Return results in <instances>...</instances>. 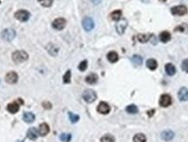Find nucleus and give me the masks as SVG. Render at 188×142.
<instances>
[{
  "instance_id": "dca6fc26",
  "label": "nucleus",
  "mask_w": 188,
  "mask_h": 142,
  "mask_svg": "<svg viewBox=\"0 0 188 142\" xmlns=\"http://www.w3.org/2000/svg\"><path fill=\"white\" fill-rule=\"evenodd\" d=\"M171 39H172L171 33L168 32H166V31L162 32L159 34V39H160V41L163 42V43H167L168 41L171 40Z\"/></svg>"
},
{
  "instance_id": "ea45409f",
  "label": "nucleus",
  "mask_w": 188,
  "mask_h": 142,
  "mask_svg": "<svg viewBox=\"0 0 188 142\" xmlns=\"http://www.w3.org/2000/svg\"><path fill=\"white\" fill-rule=\"evenodd\" d=\"M159 1H160V2H166V0H159Z\"/></svg>"
},
{
  "instance_id": "9d476101",
  "label": "nucleus",
  "mask_w": 188,
  "mask_h": 142,
  "mask_svg": "<svg viewBox=\"0 0 188 142\" xmlns=\"http://www.w3.org/2000/svg\"><path fill=\"white\" fill-rule=\"evenodd\" d=\"M18 76L15 72H10L5 76V81L9 84H15L18 82Z\"/></svg>"
},
{
  "instance_id": "e433bc0d",
  "label": "nucleus",
  "mask_w": 188,
  "mask_h": 142,
  "mask_svg": "<svg viewBox=\"0 0 188 142\" xmlns=\"http://www.w3.org/2000/svg\"><path fill=\"white\" fill-rule=\"evenodd\" d=\"M43 106L46 108V109H51V104L50 103V102H44L43 103Z\"/></svg>"
},
{
  "instance_id": "b1692460",
  "label": "nucleus",
  "mask_w": 188,
  "mask_h": 142,
  "mask_svg": "<svg viewBox=\"0 0 188 142\" xmlns=\"http://www.w3.org/2000/svg\"><path fill=\"white\" fill-rule=\"evenodd\" d=\"M121 16H122V11L119 10L114 11L111 13V18L114 21H119L121 18Z\"/></svg>"
},
{
  "instance_id": "5701e85b",
  "label": "nucleus",
  "mask_w": 188,
  "mask_h": 142,
  "mask_svg": "<svg viewBox=\"0 0 188 142\" xmlns=\"http://www.w3.org/2000/svg\"><path fill=\"white\" fill-rule=\"evenodd\" d=\"M107 59L111 62V63H115L119 60V55L117 52L115 51H110L107 54Z\"/></svg>"
},
{
  "instance_id": "f03ea898",
  "label": "nucleus",
  "mask_w": 188,
  "mask_h": 142,
  "mask_svg": "<svg viewBox=\"0 0 188 142\" xmlns=\"http://www.w3.org/2000/svg\"><path fill=\"white\" fill-rule=\"evenodd\" d=\"M16 37V32L13 29H5L1 32V38L2 39H4V41L7 42H11L14 39V38Z\"/></svg>"
},
{
  "instance_id": "f8f14e48",
  "label": "nucleus",
  "mask_w": 188,
  "mask_h": 142,
  "mask_svg": "<svg viewBox=\"0 0 188 142\" xmlns=\"http://www.w3.org/2000/svg\"><path fill=\"white\" fill-rule=\"evenodd\" d=\"M178 98L180 101L188 100V89L187 87H181L178 93Z\"/></svg>"
},
{
  "instance_id": "a19ab883",
  "label": "nucleus",
  "mask_w": 188,
  "mask_h": 142,
  "mask_svg": "<svg viewBox=\"0 0 188 142\" xmlns=\"http://www.w3.org/2000/svg\"><path fill=\"white\" fill-rule=\"evenodd\" d=\"M17 142H23V141H18Z\"/></svg>"
},
{
  "instance_id": "4c0bfd02",
  "label": "nucleus",
  "mask_w": 188,
  "mask_h": 142,
  "mask_svg": "<svg viewBox=\"0 0 188 142\" xmlns=\"http://www.w3.org/2000/svg\"><path fill=\"white\" fill-rule=\"evenodd\" d=\"M101 1H102V0H92V2L94 4H98L101 3Z\"/></svg>"
},
{
  "instance_id": "473e14b6",
  "label": "nucleus",
  "mask_w": 188,
  "mask_h": 142,
  "mask_svg": "<svg viewBox=\"0 0 188 142\" xmlns=\"http://www.w3.org/2000/svg\"><path fill=\"white\" fill-rule=\"evenodd\" d=\"M186 30H188V25H186V24L178 25V26L175 27V29H174L175 32H185Z\"/></svg>"
},
{
  "instance_id": "c85d7f7f",
  "label": "nucleus",
  "mask_w": 188,
  "mask_h": 142,
  "mask_svg": "<svg viewBox=\"0 0 188 142\" xmlns=\"http://www.w3.org/2000/svg\"><path fill=\"white\" fill-rule=\"evenodd\" d=\"M101 142H114L115 141V139L112 135L111 134H106L105 136H103L100 140Z\"/></svg>"
},
{
  "instance_id": "c756f323",
  "label": "nucleus",
  "mask_w": 188,
  "mask_h": 142,
  "mask_svg": "<svg viewBox=\"0 0 188 142\" xmlns=\"http://www.w3.org/2000/svg\"><path fill=\"white\" fill-rule=\"evenodd\" d=\"M71 76H72L71 71L68 70V71L65 72V74L64 75V77H63V81H64V83L69 84V83L71 82Z\"/></svg>"
},
{
  "instance_id": "9b49d317",
  "label": "nucleus",
  "mask_w": 188,
  "mask_h": 142,
  "mask_svg": "<svg viewBox=\"0 0 188 142\" xmlns=\"http://www.w3.org/2000/svg\"><path fill=\"white\" fill-rule=\"evenodd\" d=\"M110 110H111V108H110L109 105L105 102H100L97 108V111L101 114H107L110 112Z\"/></svg>"
},
{
  "instance_id": "a211bd4d",
  "label": "nucleus",
  "mask_w": 188,
  "mask_h": 142,
  "mask_svg": "<svg viewBox=\"0 0 188 142\" xmlns=\"http://www.w3.org/2000/svg\"><path fill=\"white\" fill-rule=\"evenodd\" d=\"M38 136H39V133H38V131H37L36 128L32 127V128H30L28 130V132H27V137L30 140L34 141V140H36L38 138Z\"/></svg>"
},
{
  "instance_id": "423d86ee",
  "label": "nucleus",
  "mask_w": 188,
  "mask_h": 142,
  "mask_svg": "<svg viewBox=\"0 0 188 142\" xmlns=\"http://www.w3.org/2000/svg\"><path fill=\"white\" fill-rule=\"evenodd\" d=\"M127 27V20L126 18H122V19H119L116 25H115V28H116V31L119 34V35H122L124 34L126 29Z\"/></svg>"
},
{
  "instance_id": "cd10ccee",
  "label": "nucleus",
  "mask_w": 188,
  "mask_h": 142,
  "mask_svg": "<svg viewBox=\"0 0 188 142\" xmlns=\"http://www.w3.org/2000/svg\"><path fill=\"white\" fill-rule=\"evenodd\" d=\"M137 38L140 43H146L147 41H149V39L152 37H150V35H147V34H139Z\"/></svg>"
},
{
  "instance_id": "4468645a",
  "label": "nucleus",
  "mask_w": 188,
  "mask_h": 142,
  "mask_svg": "<svg viewBox=\"0 0 188 142\" xmlns=\"http://www.w3.org/2000/svg\"><path fill=\"white\" fill-rule=\"evenodd\" d=\"M19 110V104L18 102H13V103H10L7 105V111L11 113H16L18 112Z\"/></svg>"
},
{
  "instance_id": "412c9836",
  "label": "nucleus",
  "mask_w": 188,
  "mask_h": 142,
  "mask_svg": "<svg viewBox=\"0 0 188 142\" xmlns=\"http://www.w3.org/2000/svg\"><path fill=\"white\" fill-rule=\"evenodd\" d=\"M47 51H48V52L51 55V56H56L57 54H58V48L54 44H51V43H50L48 46H47Z\"/></svg>"
},
{
  "instance_id": "20e7f679",
  "label": "nucleus",
  "mask_w": 188,
  "mask_h": 142,
  "mask_svg": "<svg viewBox=\"0 0 188 142\" xmlns=\"http://www.w3.org/2000/svg\"><path fill=\"white\" fill-rule=\"evenodd\" d=\"M82 97H83V98H84V100L86 102H87V103H93L97 98V94H96V93L94 92L93 90L87 89V90H86L83 93Z\"/></svg>"
},
{
  "instance_id": "a878e982",
  "label": "nucleus",
  "mask_w": 188,
  "mask_h": 142,
  "mask_svg": "<svg viewBox=\"0 0 188 142\" xmlns=\"http://www.w3.org/2000/svg\"><path fill=\"white\" fill-rule=\"evenodd\" d=\"M126 111L130 114H136V113H138L139 109L135 105H130L126 108Z\"/></svg>"
},
{
  "instance_id": "39448f33",
  "label": "nucleus",
  "mask_w": 188,
  "mask_h": 142,
  "mask_svg": "<svg viewBox=\"0 0 188 142\" xmlns=\"http://www.w3.org/2000/svg\"><path fill=\"white\" fill-rule=\"evenodd\" d=\"M16 19L21 21V22H26L29 18H30V13L27 11L25 10H19L18 11L15 12L14 14Z\"/></svg>"
},
{
  "instance_id": "58836bf2",
  "label": "nucleus",
  "mask_w": 188,
  "mask_h": 142,
  "mask_svg": "<svg viewBox=\"0 0 188 142\" xmlns=\"http://www.w3.org/2000/svg\"><path fill=\"white\" fill-rule=\"evenodd\" d=\"M155 112V110H152V111H150V112H147V113H148L149 116H152V112Z\"/></svg>"
},
{
  "instance_id": "1a4fd4ad",
  "label": "nucleus",
  "mask_w": 188,
  "mask_h": 142,
  "mask_svg": "<svg viewBox=\"0 0 188 142\" xmlns=\"http://www.w3.org/2000/svg\"><path fill=\"white\" fill-rule=\"evenodd\" d=\"M173 103V99L172 97L169 94H163L161 95L160 98H159V105L162 107H168L172 105Z\"/></svg>"
},
{
  "instance_id": "f3484780",
  "label": "nucleus",
  "mask_w": 188,
  "mask_h": 142,
  "mask_svg": "<svg viewBox=\"0 0 188 142\" xmlns=\"http://www.w3.org/2000/svg\"><path fill=\"white\" fill-rule=\"evenodd\" d=\"M165 69H166V74L169 75V76H173V75H174V74L176 73V68H175V66H174L172 63L166 64Z\"/></svg>"
},
{
  "instance_id": "4be33fe9",
  "label": "nucleus",
  "mask_w": 188,
  "mask_h": 142,
  "mask_svg": "<svg viewBox=\"0 0 188 142\" xmlns=\"http://www.w3.org/2000/svg\"><path fill=\"white\" fill-rule=\"evenodd\" d=\"M86 83L90 84V85H94L97 83L98 81V75L95 73H91L89 74L86 78Z\"/></svg>"
},
{
  "instance_id": "6e6552de",
  "label": "nucleus",
  "mask_w": 188,
  "mask_h": 142,
  "mask_svg": "<svg viewBox=\"0 0 188 142\" xmlns=\"http://www.w3.org/2000/svg\"><path fill=\"white\" fill-rule=\"evenodd\" d=\"M65 25H66V20L63 18H58L52 22V27L58 31L63 30L65 27Z\"/></svg>"
},
{
  "instance_id": "f257e3e1",
  "label": "nucleus",
  "mask_w": 188,
  "mask_h": 142,
  "mask_svg": "<svg viewBox=\"0 0 188 142\" xmlns=\"http://www.w3.org/2000/svg\"><path fill=\"white\" fill-rule=\"evenodd\" d=\"M12 59L16 64H20L28 59V54L25 51H16L12 53Z\"/></svg>"
},
{
  "instance_id": "7ed1b4c3",
  "label": "nucleus",
  "mask_w": 188,
  "mask_h": 142,
  "mask_svg": "<svg viewBox=\"0 0 188 142\" xmlns=\"http://www.w3.org/2000/svg\"><path fill=\"white\" fill-rule=\"evenodd\" d=\"M171 12L174 16H184L187 14L188 9L185 5H177L171 9Z\"/></svg>"
},
{
  "instance_id": "6ab92c4d",
  "label": "nucleus",
  "mask_w": 188,
  "mask_h": 142,
  "mask_svg": "<svg viewBox=\"0 0 188 142\" xmlns=\"http://www.w3.org/2000/svg\"><path fill=\"white\" fill-rule=\"evenodd\" d=\"M146 66L151 71H154L158 67V62L155 59H153V58H150V59H148L146 61Z\"/></svg>"
},
{
  "instance_id": "f704fd0d",
  "label": "nucleus",
  "mask_w": 188,
  "mask_h": 142,
  "mask_svg": "<svg viewBox=\"0 0 188 142\" xmlns=\"http://www.w3.org/2000/svg\"><path fill=\"white\" fill-rule=\"evenodd\" d=\"M87 68V61L86 60H83L79 65V69L81 71V72H84L86 71Z\"/></svg>"
},
{
  "instance_id": "2f4dec72",
  "label": "nucleus",
  "mask_w": 188,
  "mask_h": 142,
  "mask_svg": "<svg viewBox=\"0 0 188 142\" xmlns=\"http://www.w3.org/2000/svg\"><path fill=\"white\" fill-rule=\"evenodd\" d=\"M59 138H60L61 141L70 142L71 139H72V135L70 134H62Z\"/></svg>"
},
{
  "instance_id": "79ce46f5",
  "label": "nucleus",
  "mask_w": 188,
  "mask_h": 142,
  "mask_svg": "<svg viewBox=\"0 0 188 142\" xmlns=\"http://www.w3.org/2000/svg\"><path fill=\"white\" fill-rule=\"evenodd\" d=\"M0 3H1V2H0Z\"/></svg>"
},
{
  "instance_id": "ddd939ff",
  "label": "nucleus",
  "mask_w": 188,
  "mask_h": 142,
  "mask_svg": "<svg viewBox=\"0 0 188 142\" xmlns=\"http://www.w3.org/2000/svg\"><path fill=\"white\" fill-rule=\"evenodd\" d=\"M161 138L165 141H171L174 138V133L171 130H166L161 134Z\"/></svg>"
},
{
  "instance_id": "72a5a7b5",
  "label": "nucleus",
  "mask_w": 188,
  "mask_h": 142,
  "mask_svg": "<svg viewBox=\"0 0 188 142\" xmlns=\"http://www.w3.org/2000/svg\"><path fill=\"white\" fill-rule=\"evenodd\" d=\"M39 2L44 7H51L52 5L53 0H39Z\"/></svg>"
},
{
  "instance_id": "c9c22d12",
  "label": "nucleus",
  "mask_w": 188,
  "mask_h": 142,
  "mask_svg": "<svg viewBox=\"0 0 188 142\" xmlns=\"http://www.w3.org/2000/svg\"><path fill=\"white\" fill-rule=\"evenodd\" d=\"M181 69H182L185 72L188 73V58L183 60V62H182V64H181Z\"/></svg>"
},
{
  "instance_id": "aec40b11",
  "label": "nucleus",
  "mask_w": 188,
  "mask_h": 142,
  "mask_svg": "<svg viewBox=\"0 0 188 142\" xmlns=\"http://www.w3.org/2000/svg\"><path fill=\"white\" fill-rule=\"evenodd\" d=\"M23 119L26 123H32L35 120V115L32 112H25Z\"/></svg>"
},
{
  "instance_id": "2eb2a0df",
  "label": "nucleus",
  "mask_w": 188,
  "mask_h": 142,
  "mask_svg": "<svg viewBox=\"0 0 188 142\" xmlns=\"http://www.w3.org/2000/svg\"><path fill=\"white\" fill-rule=\"evenodd\" d=\"M49 132H50V127H49V126L47 125L46 123H42L39 126V134L41 136H46V135H47L49 134Z\"/></svg>"
},
{
  "instance_id": "bb28decb",
  "label": "nucleus",
  "mask_w": 188,
  "mask_h": 142,
  "mask_svg": "<svg viewBox=\"0 0 188 142\" xmlns=\"http://www.w3.org/2000/svg\"><path fill=\"white\" fill-rule=\"evenodd\" d=\"M146 137L143 134H138L133 137V142H145Z\"/></svg>"
},
{
  "instance_id": "0eeeda50",
  "label": "nucleus",
  "mask_w": 188,
  "mask_h": 142,
  "mask_svg": "<svg viewBox=\"0 0 188 142\" xmlns=\"http://www.w3.org/2000/svg\"><path fill=\"white\" fill-rule=\"evenodd\" d=\"M82 25H83V28L85 29V31L91 32L94 28L95 24H94L93 19L92 18L86 17V18H84V19L82 21Z\"/></svg>"
},
{
  "instance_id": "393cba45",
  "label": "nucleus",
  "mask_w": 188,
  "mask_h": 142,
  "mask_svg": "<svg viewBox=\"0 0 188 142\" xmlns=\"http://www.w3.org/2000/svg\"><path fill=\"white\" fill-rule=\"evenodd\" d=\"M132 62L133 63L134 65L136 66H140L142 65V62H143V59L140 55H133L131 58Z\"/></svg>"
},
{
  "instance_id": "7c9ffc66",
  "label": "nucleus",
  "mask_w": 188,
  "mask_h": 142,
  "mask_svg": "<svg viewBox=\"0 0 188 142\" xmlns=\"http://www.w3.org/2000/svg\"><path fill=\"white\" fill-rule=\"evenodd\" d=\"M68 115H69V119H70V120H71L72 123H76V122H78L79 120V115L74 114V113H72V112H71L68 113Z\"/></svg>"
}]
</instances>
